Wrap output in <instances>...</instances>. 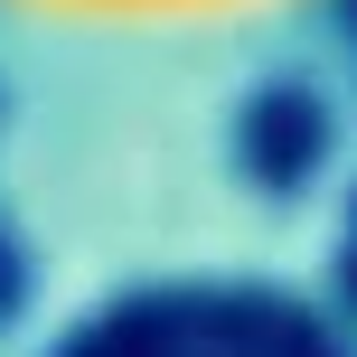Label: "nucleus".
<instances>
[{
  "instance_id": "nucleus-1",
  "label": "nucleus",
  "mask_w": 357,
  "mask_h": 357,
  "mask_svg": "<svg viewBox=\"0 0 357 357\" xmlns=\"http://www.w3.org/2000/svg\"><path fill=\"white\" fill-rule=\"evenodd\" d=\"M47 357H357L339 329L264 282H142L75 320Z\"/></svg>"
},
{
  "instance_id": "nucleus-2",
  "label": "nucleus",
  "mask_w": 357,
  "mask_h": 357,
  "mask_svg": "<svg viewBox=\"0 0 357 357\" xmlns=\"http://www.w3.org/2000/svg\"><path fill=\"white\" fill-rule=\"evenodd\" d=\"M0 10L85 29V38H169V29H235V19L291 10V0H0Z\"/></svg>"
}]
</instances>
